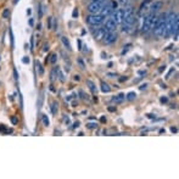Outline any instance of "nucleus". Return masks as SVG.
Returning a JSON list of instances; mask_svg holds the SVG:
<instances>
[{
  "label": "nucleus",
  "mask_w": 179,
  "mask_h": 179,
  "mask_svg": "<svg viewBox=\"0 0 179 179\" xmlns=\"http://www.w3.org/2000/svg\"><path fill=\"white\" fill-rule=\"evenodd\" d=\"M176 21H178V14H176V12H169V14L166 16L164 31H163V37L164 38H168V37L172 35Z\"/></svg>",
  "instance_id": "nucleus-1"
},
{
  "label": "nucleus",
  "mask_w": 179,
  "mask_h": 179,
  "mask_svg": "<svg viewBox=\"0 0 179 179\" xmlns=\"http://www.w3.org/2000/svg\"><path fill=\"white\" fill-rule=\"evenodd\" d=\"M156 20H157L156 12H149L146 16H144L143 27H142L143 33H148L149 31H151L153 28V26H155V23H156Z\"/></svg>",
  "instance_id": "nucleus-2"
},
{
  "label": "nucleus",
  "mask_w": 179,
  "mask_h": 179,
  "mask_svg": "<svg viewBox=\"0 0 179 179\" xmlns=\"http://www.w3.org/2000/svg\"><path fill=\"white\" fill-rule=\"evenodd\" d=\"M166 14H162L157 16L156 23L153 26V34H155L156 38H161L163 37V31H164V22H166Z\"/></svg>",
  "instance_id": "nucleus-3"
},
{
  "label": "nucleus",
  "mask_w": 179,
  "mask_h": 179,
  "mask_svg": "<svg viewBox=\"0 0 179 179\" xmlns=\"http://www.w3.org/2000/svg\"><path fill=\"white\" fill-rule=\"evenodd\" d=\"M104 18L100 14H90L87 17V22L90 26H100L104 23Z\"/></svg>",
  "instance_id": "nucleus-4"
},
{
  "label": "nucleus",
  "mask_w": 179,
  "mask_h": 179,
  "mask_svg": "<svg viewBox=\"0 0 179 179\" xmlns=\"http://www.w3.org/2000/svg\"><path fill=\"white\" fill-rule=\"evenodd\" d=\"M104 5H105V1H92L88 5L87 10L90 12V14H100V11Z\"/></svg>",
  "instance_id": "nucleus-5"
},
{
  "label": "nucleus",
  "mask_w": 179,
  "mask_h": 179,
  "mask_svg": "<svg viewBox=\"0 0 179 179\" xmlns=\"http://www.w3.org/2000/svg\"><path fill=\"white\" fill-rule=\"evenodd\" d=\"M111 20L116 22V24H119L123 22V9L114 10L111 15Z\"/></svg>",
  "instance_id": "nucleus-6"
},
{
  "label": "nucleus",
  "mask_w": 179,
  "mask_h": 179,
  "mask_svg": "<svg viewBox=\"0 0 179 179\" xmlns=\"http://www.w3.org/2000/svg\"><path fill=\"white\" fill-rule=\"evenodd\" d=\"M116 39H117V35L114 32H106L104 38H102V40H104V43L106 44V45H110V44L114 43Z\"/></svg>",
  "instance_id": "nucleus-7"
},
{
  "label": "nucleus",
  "mask_w": 179,
  "mask_h": 179,
  "mask_svg": "<svg viewBox=\"0 0 179 179\" xmlns=\"http://www.w3.org/2000/svg\"><path fill=\"white\" fill-rule=\"evenodd\" d=\"M151 1H152V0H145V1H143V4L140 5L139 11H138V15L139 16H145L146 12H149V4Z\"/></svg>",
  "instance_id": "nucleus-8"
},
{
  "label": "nucleus",
  "mask_w": 179,
  "mask_h": 179,
  "mask_svg": "<svg viewBox=\"0 0 179 179\" xmlns=\"http://www.w3.org/2000/svg\"><path fill=\"white\" fill-rule=\"evenodd\" d=\"M104 28L106 29V32H114V29L117 28V24H116L114 21H112L111 18H108V20L106 21V23H105Z\"/></svg>",
  "instance_id": "nucleus-9"
},
{
  "label": "nucleus",
  "mask_w": 179,
  "mask_h": 179,
  "mask_svg": "<svg viewBox=\"0 0 179 179\" xmlns=\"http://www.w3.org/2000/svg\"><path fill=\"white\" fill-rule=\"evenodd\" d=\"M161 8H162V1L161 0H157V1L152 3L151 6H149V12H157Z\"/></svg>",
  "instance_id": "nucleus-10"
},
{
  "label": "nucleus",
  "mask_w": 179,
  "mask_h": 179,
  "mask_svg": "<svg viewBox=\"0 0 179 179\" xmlns=\"http://www.w3.org/2000/svg\"><path fill=\"white\" fill-rule=\"evenodd\" d=\"M105 33H106V29L105 28H98L96 31L94 32V38L96 40H101L102 38H104Z\"/></svg>",
  "instance_id": "nucleus-11"
},
{
  "label": "nucleus",
  "mask_w": 179,
  "mask_h": 179,
  "mask_svg": "<svg viewBox=\"0 0 179 179\" xmlns=\"http://www.w3.org/2000/svg\"><path fill=\"white\" fill-rule=\"evenodd\" d=\"M124 99H126V95L121 93V94L117 95V96H114V98L112 99V101H113V102H116V104H121V102H123V101H124Z\"/></svg>",
  "instance_id": "nucleus-12"
},
{
  "label": "nucleus",
  "mask_w": 179,
  "mask_h": 179,
  "mask_svg": "<svg viewBox=\"0 0 179 179\" xmlns=\"http://www.w3.org/2000/svg\"><path fill=\"white\" fill-rule=\"evenodd\" d=\"M87 85H88L89 89H90V92H92L93 94L96 93V88H95V84H94V82H93V80L88 79V80H87Z\"/></svg>",
  "instance_id": "nucleus-13"
},
{
  "label": "nucleus",
  "mask_w": 179,
  "mask_h": 179,
  "mask_svg": "<svg viewBox=\"0 0 179 179\" xmlns=\"http://www.w3.org/2000/svg\"><path fill=\"white\" fill-rule=\"evenodd\" d=\"M101 92L102 93H110L111 92L110 85H108L107 83H105V82H101Z\"/></svg>",
  "instance_id": "nucleus-14"
},
{
  "label": "nucleus",
  "mask_w": 179,
  "mask_h": 179,
  "mask_svg": "<svg viewBox=\"0 0 179 179\" xmlns=\"http://www.w3.org/2000/svg\"><path fill=\"white\" fill-rule=\"evenodd\" d=\"M35 67H37V71H38V73H39L40 76L44 73V69H43V67H42V63L39 62V61H35Z\"/></svg>",
  "instance_id": "nucleus-15"
},
{
  "label": "nucleus",
  "mask_w": 179,
  "mask_h": 179,
  "mask_svg": "<svg viewBox=\"0 0 179 179\" xmlns=\"http://www.w3.org/2000/svg\"><path fill=\"white\" fill-rule=\"evenodd\" d=\"M61 40H62V43H63V45H65L68 50H71V45H69V42L66 39L65 37H61Z\"/></svg>",
  "instance_id": "nucleus-16"
},
{
  "label": "nucleus",
  "mask_w": 179,
  "mask_h": 179,
  "mask_svg": "<svg viewBox=\"0 0 179 179\" xmlns=\"http://www.w3.org/2000/svg\"><path fill=\"white\" fill-rule=\"evenodd\" d=\"M135 96H137V94L133 93V92H130V93H128V95L126 96V99H127V100H134V99H135Z\"/></svg>",
  "instance_id": "nucleus-17"
},
{
  "label": "nucleus",
  "mask_w": 179,
  "mask_h": 179,
  "mask_svg": "<svg viewBox=\"0 0 179 179\" xmlns=\"http://www.w3.org/2000/svg\"><path fill=\"white\" fill-rule=\"evenodd\" d=\"M3 18H8L9 16H10V11H9V9H5L4 11H3Z\"/></svg>",
  "instance_id": "nucleus-18"
},
{
  "label": "nucleus",
  "mask_w": 179,
  "mask_h": 179,
  "mask_svg": "<svg viewBox=\"0 0 179 179\" xmlns=\"http://www.w3.org/2000/svg\"><path fill=\"white\" fill-rule=\"evenodd\" d=\"M87 127L89 128V129H94V128H96L98 126H96V123H88Z\"/></svg>",
  "instance_id": "nucleus-19"
},
{
  "label": "nucleus",
  "mask_w": 179,
  "mask_h": 179,
  "mask_svg": "<svg viewBox=\"0 0 179 179\" xmlns=\"http://www.w3.org/2000/svg\"><path fill=\"white\" fill-rule=\"evenodd\" d=\"M56 60H57V56H56L55 54H53V55H51V59H50V62H51V63H55V62H56Z\"/></svg>",
  "instance_id": "nucleus-20"
},
{
  "label": "nucleus",
  "mask_w": 179,
  "mask_h": 179,
  "mask_svg": "<svg viewBox=\"0 0 179 179\" xmlns=\"http://www.w3.org/2000/svg\"><path fill=\"white\" fill-rule=\"evenodd\" d=\"M43 123L45 124V126H49V119L46 116H43Z\"/></svg>",
  "instance_id": "nucleus-21"
},
{
  "label": "nucleus",
  "mask_w": 179,
  "mask_h": 179,
  "mask_svg": "<svg viewBox=\"0 0 179 179\" xmlns=\"http://www.w3.org/2000/svg\"><path fill=\"white\" fill-rule=\"evenodd\" d=\"M10 37H11V46H14V34H12V31H10Z\"/></svg>",
  "instance_id": "nucleus-22"
},
{
  "label": "nucleus",
  "mask_w": 179,
  "mask_h": 179,
  "mask_svg": "<svg viewBox=\"0 0 179 179\" xmlns=\"http://www.w3.org/2000/svg\"><path fill=\"white\" fill-rule=\"evenodd\" d=\"M119 4L126 5V4H128V0H119Z\"/></svg>",
  "instance_id": "nucleus-23"
},
{
  "label": "nucleus",
  "mask_w": 179,
  "mask_h": 179,
  "mask_svg": "<svg viewBox=\"0 0 179 179\" xmlns=\"http://www.w3.org/2000/svg\"><path fill=\"white\" fill-rule=\"evenodd\" d=\"M14 74H15V79L17 80V79H18V76H17V71H16V68L14 69Z\"/></svg>",
  "instance_id": "nucleus-24"
},
{
  "label": "nucleus",
  "mask_w": 179,
  "mask_h": 179,
  "mask_svg": "<svg viewBox=\"0 0 179 179\" xmlns=\"http://www.w3.org/2000/svg\"><path fill=\"white\" fill-rule=\"evenodd\" d=\"M55 106H56V104L54 102V104H53V113H56V108H55Z\"/></svg>",
  "instance_id": "nucleus-25"
},
{
  "label": "nucleus",
  "mask_w": 179,
  "mask_h": 179,
  "mask_svg": "<svg viewBox=\"0 0 179 179\" xmlns=\"http://www.w3.org/2000/svg\"><path fill=\"white\" fill-rule=\"evenodd\" d=\"M22 62L23 63H27V62H29V59H26V57H24V59L22 60Z\"/></svg>",
  "instance_id": "nucleus-26"
},
{
  "label": "nucleus",
  "mask_w": 179,
  "mask_h": 179,
  "mask_svg": "<svg viewBox=\"0 0 179 179\" xmlns=\"http://www.w3.org/2000/svg\"><path fill=\"white\" fill-rule=\"evenodd\" d=\"M76 16H78V11H77V10L73 11V17H76Z\"/></svg>",
  "instance_id": "nucleus-27"
},
{
  "label": "nucleus",
  "mask_w": 179,
  "mask_h": 179,
  "mask_svg": "<svg viewBox=\"0 0 179 179\" xmlns=\"http://www.w3.org/2000/svg\"><path fill=\"white\" fill-rule=\"evenodd\" d=\"M74 79L76 80H79V76H74Z\"/></svg>",
  "instance_id": "nucleus-28"
},
{
  "label": "nucleus",
  "mask_w": 179,
  "mask_h": 179,
  "mask_svg": "<svg viewBox=\"0 0 179 179\" xmlns=\"http://www.w3.org/2000/svg\"><path fill=\"white\" fill-rule=\"evenodd\" d=\"M100 121H101V122H102V123H104V122H105V121H106V119H105V117H101V119H100Z\"/></svg>",
  "instance_id": "nucleus-29"
},
{
  "label": "nucleus",
  "mask_w": 179,
  "mask_h": 179,
  "mask_svg": "<svg viewBox=\"0 0 179 179\" xmlns=\"http://www.w3.org/2000/svg\"><path fill=\"white\" fill-rule=\"evenodd\" d=\"M171 130H172V132H173V133H176V132H177V128H172V129H171Z\"/></svg>",
  "instance_id": "nucleus-30"
},
{
  "label": "nucleus",
  "mask_w": 179,
  "mask_h": 179,
  "mask_svg": "<svg viewBox=\"0 0 179 179\" xmlns=\"http://www.w3.org/2000/svg\"><path fill=\"white\" fill-rule=\"evenodd\" d=\"M93 1H105V0H93Z\"/></svg>",
  "instance_id": "nucleus-31"
},
{
  "label": "nucleus",
  "mask_w": 179,
  "mask_h": 179,
  "mask_svg": "<svg viewBox=\"0 0 179 179\" xmlns=\"http://www.w3.org/2000/svg\"><path fill=\"white\" fill-rule=\"evenodd\" d=\"M18 1H20V0H15V4H17Z\"/></svg>",
  "instance_id": "nucleus-32"
}]
</instances>
